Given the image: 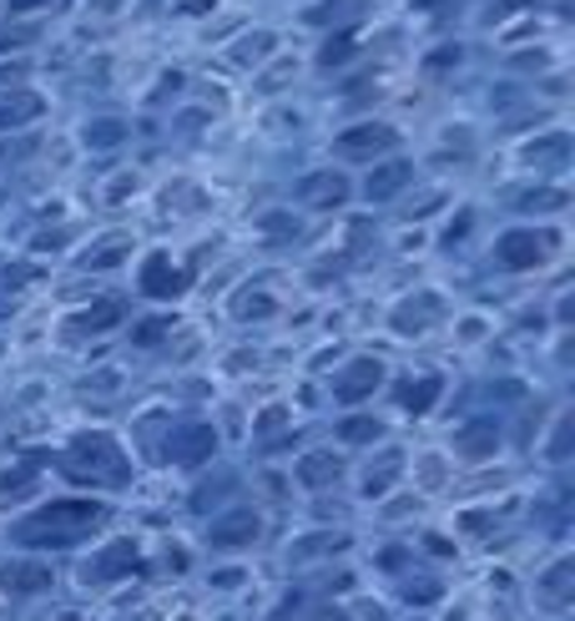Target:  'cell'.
<instances>
[{"instance_id":"cell-13","label":"cell","mask_w":575,"mask_h":621,"mask_svg":"<svg viewBox=\"0 0 575 621\" xmlns=\"http://www.w3.org/2000/svg\"><path fill=\"white\" fill-rule=\"evenodd\" d=\"M344 480H348V460H344V450H334V445L303 450L299 460H293V485H303L308 495H324V490L344 485Z\"/></svg>"},{"instance_id":"cell-15","label":"cell","mask_w":575,"mask_h":621,"mask_svg":"<svg viewBox=\"0 0 575 621\" xmlns=\"http://www.w3.org/2000/svg\"><path fill=\"white\" fill-rule=\"evenodd\" d=\"M449 450H455V460H465V465H485V460H495V454H500V419L475 415V419H465V425H455Z\"/></svg>"},{"instance_id":"cell-25","label":"cell","mask_w":575,"mask_h":621,"mask_svg":"<svg viewBox=\"0 0 575 621\" xmlns=\"http://www.w3.org/2000/svg\"><path fill=\"white\" fill-rule=\"evenodd\" d=\"M137 253V243L127 238V233H107V238H96L82 248V258H76V268H96V274H107V268L127 264Z\"/></svg>"},{"instance_id":"cell-31","label":"cell","mask_w":575,"mask_h":621,"mask_svg":"<svg viewBox=\"0 0 575 621\" xmlns=\"http://www.w3.org/2000/svg\"><path fill=\"white\" fill-rule=\"evenodd\" d=\"M242 586H252V561H217L207 571V591H217V597H232Z\"/></svg>"},{"instance_id":"cell-12","label":"cell","mask_w":575,"mask_h":621,"mask_svg":"<svg viewBox=\"0 0 575 621\" xmlns=\"http://www.w3.org/2000/svg\"><path fill=\"white\" fill-rule=\"evenodd\" d=\"M414 182H420V172H414L409 157H379V162H369V172L359 178V197L364 203H394V197H404Z\"/></svg>"},{"instance_id":"cell-3","label":"cell","mask_w":575,"mask_h":621,"mask_svg":"<svg viewBox=\"0 0 575 621\" xmlns=\"http://www.w3.org/2000/svg\"><path fill=\"white\" fill-rule=\"evenodd\" d=\"M147 576V546L142 536H107V540H91L82 561L72 571V586L86 591V597H107V591H121Z\"/></svg>"},{"instance_id":"cell-10","label":"cell","mask_w":575,"mask_h":621,"mask_svg":"<svg viewBox=\"0 0 575 621\" xmlns=\"http://www.w3.org/2000/svg\"><path fill=\"white\" fill-rule=\"evenodd\" d=\"M399 127L383 117H364V121H348L344 132L334 137V152L348 157V162H379V157H394L399 152Z\"/></svg>"},{"instance_id":"cell-40","label":"cell","mask_w":575,"mask_h":621,"mask_svg":"<svg viewBox=\"0 0 575 621\" xmlns=\"http://www.w3.org/2000/svg\"><path fill=\"white\" fill-rule=\"evenodd\" d=\"M359 621H394V607H383V601H359V611H354Z\"/></svg>"},{"instance_id":"cell-20","label":"cell","mask_w":575,"mask_h":621,"mask_svg":"<svg viewBox=\"0 0 575 621\" xmlns=\"http://www.w3.org/2000/svg\"><path fill=\"white\" fill-rule=\"evenodd\" d=\"M348 192H354V188H348L344 172L318 168V172H303L299 188H293V197H299L303 207H334V203H344Z\"/></svg>"},{"instance_id":"cell-7","label":"cell","mask_w":575,"mask_h":621,"mask_svg":"<svg viewBox=\"0 0 575 621\" xmlns=\"http://www.w3.org/2000/svg\"><path fill=\"white\" fill-rule=\"evenodd\" d=\"M197 283V268L187 258H177L172 248H152L147 258H137V293L152 303H182Z\"/></svg>"},{"instance_id":"cell-36","label":"cell","mask_w":575,"mask_h":621,"mask_svg":"<svg viewBox=\"0 0 575 621\" xmlns=\"http://www.w3.org/2000/svg\"><path fill=\"white\" fill-rule=\"evenodd\" d=\"M459 61H465L459 46H434L430 61H424V72H449V66H459Z\"/></svg>"},{"instance_id":"cell-22","label":"cell","mask_w":575,"mask_h":621,"mask_svg":"<svg viewBox=\"0 0 575 621\" xmlns=\"http://www.w3.org/2000/svg\"><path fill=\"white\" fill-rule=\"evenodd\" d=\"M36 490H41V465L11 460V465L0 470V511H15V505L36 501Z\"/></svg>"},{"instance_id":"cell-33","label":"cell","mask_w":575,"mask_h":621,"mask_svg":"<svg viewBox=\"0 0 575 621\" xmlns=\"http://www.w3.org/2000/svg\"><path fill=\"white\" fill-rule=\"evenodd\" d=\"M41 101L31 92H15V101H0V132H6V127H25V121H36L41 117Z\"/></svg>"},{"instance_id":"cell-5","label":"cell","mask_w":575,"mask_h":621,"mask_svg":"<svg viewBox=\"0 0 575 621\" xmlns=\"http://www.w3.org/2000/svg\"><path fill=\"white\" fill-rule=\"evenodd\" d=\"M561 227L555 223H516L505 227L500 238L490 243V264L500 274H540V268H551L561 258Z\"/></svg>"},{"instance_id":"cell-42","label":"cell","mask_w":575,"mask_h":621,"mask_svg":"<svg viewBox=\"0 0 575 621\" xmlns=\"http://www.w3.org/2000/svg\"><path fill=\"white\" fill-rule=\"evenodd\" d=\"M15 15H31V11H41V6H51V0H6Z\"/></svg>"},{"instance_id":"cell-8","label":"cell","mask_w":575,"mask_h":621,"mask_svg":"<svg viewBox=\"0 0 575 621\" xmlns=\"http://www.w3.org/2000/svg\"><path fill=\"white\" fill-rule=\"evenodd\" d=\"M162 465H172V470L217 465V425L213 419H172L167 435H162Z\"/></svg>"},{"instance_id":"cell-37","label":"cell","mask_w":575,"mask_h":621,"mask_svg":"<svg viewBox=\"0 0 575 621\" xmlns=\"http://www.w3.org/2000/svg\"><path fill=\"white\" fill-rule=\"evenodd\" d=\"M348 51H354V31H344V36H334V41H328V46H324V56H318V61H324V66H344V61H348Z\"/></svg>"},{"instance_id":"cell-9","label":"cell","mask_w":575,"mask_h":621,"mask_svg":"<svg viewBox=\"0 0 575 621\" xmlns=\"http://www.w3.org/2000/svg\"><path fill=\"white\" fill-rule=\"evenodd\" d=\"M383 384H389V364H383L379 354H348L344 364L334 370V379H328V399H334V405L359 409V405H369V399L379 395Z\"/></svg>"},{"instance_id":"cell-43","label":"cell","mask_w":575,"mask_h":621,"mask_svg":"<svg viewBox=\"0 0 575 621\" xmlns=\"http://www.w3.org/2000/svg\"><path fill=\"white\" fill-rule=\"evenodd\" d=\"M167 621H203V617H192V611H182V617H167Z\"/></svg>"},{"instance_id":"cell-1","label":"cell","mask_w":575,"mask_h":621,"mask_svg":"<svg viewBox=\"0 0 575 621\" xmlns=\"http://www.w3.org/2000/svg\"><path fill=\"white\" fill-rule=\"evenodd\" d=\"M111 515L117 511L101 495H56V501H36L31 511L11 515L6 540H11V550H31V556H66V550L101 540Z\"/></svg>"},{"instance_id":"cell-2","label":"cell","mask_w":575,"mask_h":621,"mask_svg":"<svg viewBox=\"0 0 575 621\" xmlns=\"http://www.w3.org/2000/svg\"><path fill=\"white\" fill-rule=\"evenodd\" d=\"M61 470L91 490H121V485H132L137 475L132 450L121 445V435L101 430V425L96 430H76L72 440L61 445Z\"/></svg>"},{"instance_id":"cell-38","label":"cell","mask_w":575,"mask_h":621,"mask_svg":"<svg viewBox=\"0 0 575 621\" xmlns=\"http://www.w3.org/2000/svg\"><path fill=\"white\" fill-rule=\"evenodd\" d=\"M565 440H571V409H561V415H555V440H551V460H555V465L565 460Z\"/></svg>"},{"instance_id":"cell-27","label":"cell","mask_w":575,"mask_h":621,"mask_svg":"<svg viewBox=\"0 0 575 621\" xmlns=\"http://www.w3.org/2000/svg\"><path fill=\"white\" fill-rule=\"evenodd\" d=\"M127 137H132V121L127 117H86L82 121V147L86 152H117Z\"/></svg>"},{"instance_id":"cell-30","label":"cell","mask_w":575,"mask_h":621,"mask_svg":"<svg viewBox=\"0 0 575 621\" xmlns=\"http://www.w3.org/2000/svg\"><path fill=\"white\" fill-rule=\"evenodd\" d=\"M273 51H278V36L263 25V31H248V36H242L238 46L228 51V56H232V66H238V72H252V66H263Z\"/></svg>"},{"instance_id":"cell-4","label":"cell","mask_w":575,"mask_h":621,"mask_svg":"<svg viewBox=\"0 0 575 621\" xmlns=\"http://www.w3.org/2000/svg\"><path fill=\"white\" fill-rule=\"evenodd\" d=\"M263 536H268V521L252 501H232L203 521V550L217 556V561H248L252 550L263 546Z\"/></svg>"},{"instance_id":"cell-14","label":"cell","mask_w":575,"mask_h":621,"mask_svg":"<svg viewBox=\"0 0 575 621\" xmlns=\"http://www.w3.org/2000/svg\"><path fill=\"white\" fill-rule=\"evenodd\" d=\"M449 395V379L434 370H420V374H404V379H394V405L399 415L409 419H430L434 409H440V399Z\"/></svg>"},{"instance_id":"cell-19","label":"cell","mask_w":575,"mask_h":621,"mask_svg":"<svg viewBox=\"0 0 575 621\" xmlns=\"http://www.w3.org/2000/svg\"><path fill=\"white\" fill-rule=\"evenodd\" d=\"M334 440L338 450H373V445L389 440V419L369 415V409H354V415L334 419Z\"/></svg>"},{"instance_id":"cell-34","label":"cell","mask_w":575,"mask_h":621,"mask_svg":"<svg viewBox=\"0 0 575 621\" xmlns=\"http://www.w3.org/2000/svg\"><path fill=\"white\" fill-rule=\"evenodd\" d=\"M525 213H565V192L561 188H540V192H525Z\"/></svg>"},{"instance_id":"cell-23","label":"cell","mask_w":575,"mask_h":621,"mask_svg":"<svg viewBox=\"0 0 575 621\" xmlns=\"http://www.w3.org/2000/svg\"><path fill=\"white\" fill-rule=\"evenodd\" d=\"M348 546H354V536L348 531H308V536H299V546H288V561H334V556H348Z\"/></svg>"},{"instance_id":"cell-6","label":"cell","mask_w":575,"mask_h":621,"mask_svg":"<svg viewBox=\"0 0 575 621\" xmlns=\"http://www.w3.org/2000/svg\"><path fill=\"white\" fill-rule=\"evenodd\" d=\"M61 586L51 556H31V550H11L0 556V601L11 607H25V601H46Z\"/></svg>"},{"instance_id":"cell-11","label":"cell","mask_w":575,"mask_h":621,"mask_svg":"<svg viewBox=\"0 0 575 621\" xmlns=\"http://www.w3.org/2000/svg\"><path fill=\"white\" fill-rule=\"evenodd\" d=\"M127 319H132V303L121 299V293H101V299H91L86 309H76V313L61 319V344L101 339V334H111V329H121Z\"/></svg>"},{"instance_id":"cell-35","label":"cell","mask_w":575,"mask_h":621,"mask_svg":"<svg viewBox=\"0 0 575 621\" xmlns=\"http://www.w3.org/2000/svg\"><path fill=\"white\" fill-rule=\"evenodd\" d=\"M414 550H430V556H440V561H455L459 546H449V536H440V531H424L420 540H409Z\"/></svg>"},{"instance_id":"cell-18","label":"cell","mask_w":575,"mask_h":621,"mask_svg":"<svg viewBox=\"0 0 575 621\" xmlns=\"http://www.w3.org/2000/svg\"><path fill=\"white\" fill-rule=\"evenodd\" d=\"M404 475H409V454L389 445V450L379 454V465L369 460V470L359 475V495H364V501L379 505V501H389V495H394V490L404 485Z\"/></svg>"},{"instance_id":"cell-24","label":"cell","mask_w":575,"mask_h":621,"mask_svg":"<svg viewBox=\"0 0 575 621\" xmlns=\"http://www.w3.org/2000/svg\"><path fill=\"white\" fill-rule=\"evenodd\" d=\"M394 597L404 607H440L449 597V581H440L430 571H404V576H394Z\"/></svg>"},{"instance_id":"cell-17","label":"cell","mask_w":575,"mask_h":621,"mask_svg":"<svg viewBox=\"0 0 575 621\" xmlns=\"http://www.w3.org/2000/svg\"><path fill=\"white\" fill-rule=\"evenodd\" d=\"M444 319V303H440V293H409V299H399L394 303V313H389V329H394L399 339H414V334H424V329H434V323Z\"/></svg>"},{"instance_id":"cell-41","label":"cell","mask_w":575,"mask_h":621,"mask_svg":"<svg viewBox=\"0 0 575 621\" xmlns=\"http://www.w3.org/2000/svg\"><path fill=\"white\" fill-rule=\"evenodd\" d=\"M217 0H177V15H187V21H197V15H213Z\"/></svg>"},{"instance_id":"cell-28","label":"cell","mask_w":575,"mask_h":621,"mask_svg":"<svg viewBox=\"0 0 575 621\" xmlns=\"http://www.w3.org/2000/svg\"><path fill=\"white\" fill-rule=\"evenodd\" d=\"M303 233V217L293 207H268L258 223H252V238L263 243V248H278V243H293Z\"/></svg>"},{"instance_id":"cell-21","label":"cell","mask_w":575,"mask_h":621,"mask_svg":"<svg viewBox=\"0 0 575 621\" xmlns=\"http://www.w3.org/2000/svg\"><path fill=\"white\" fill-rule=\"evenodd\" d=\"M228 313L238 323H268V319H278V313H283V299H278L268 283H242L238 293H232Z\"/></svg>"},{"instance_id":"cell-29","label":"cell","mask_w":575,"mask_h":621,"mask_svg":"<svg viewBox=\"0 0 575 621\" xmlns=\"http://www.w3.org/2000/svg\"><path fill=\"white\" fill-rule=\"evenodd\" d=\"M565 157H571V137L565 132H545L540 142H525L520 147V162L525 168H551V172H565Z\"/></svg>"},{"instance_id":"cell-16","label":"cell","mask_w":575,"mask_h":621,"mask_svg":"<svg viewBox=\"0 0 575 621\" xmlns=\"http://www.w3.org/2000/svg\"><path fill=\"white\" fill-rule=\"evenodd\" d=\"M530 597L540 601L545 611H565L575 601V561L571 550H561V556H551V561L535 571V581H530Z\"/></svg>"},{"instance_id":"cell-39","label":"cell","mask_w":575,"mask_h":621,"mask_svg":"<svg viewBox=\"0 0 575 621\" xmlns=\"http://www.w3.org/2000/svg\"><path fill=\"white\" fill-rule=\"evenodd\" d=\"M41 621H101L91 607H51Z\"/></svg>"},{"instance_id":"cell-32","label":"cell","mask_w":575,"mask_h":621,"mask_svg":"<svg viewBox=\"0 0 575 621\" xmlns=\"http://www.w3.org/2000/svg\"><path fill=\"white\" fill-rule=\"evenodd\" d=\"M172 329H177V319L172 313H156V319H132V344L137 349H156V344H167Z\"/></svg>"},{"instance_id":"cell-26","label":"cell","mask_w":575,"mask_h":621,"mask_svg":"<svg viewBox=\"0 0 575 621\" xmlns=\"http://www.w3.org/2000/svg\"><path fill=\"white\" fill-rule=\"evenodd\" d=\"M293 409L288 405H268V409H258V419H252V445L258 450H278L283 440H293Z\"/></svg>"}]
</instances>
